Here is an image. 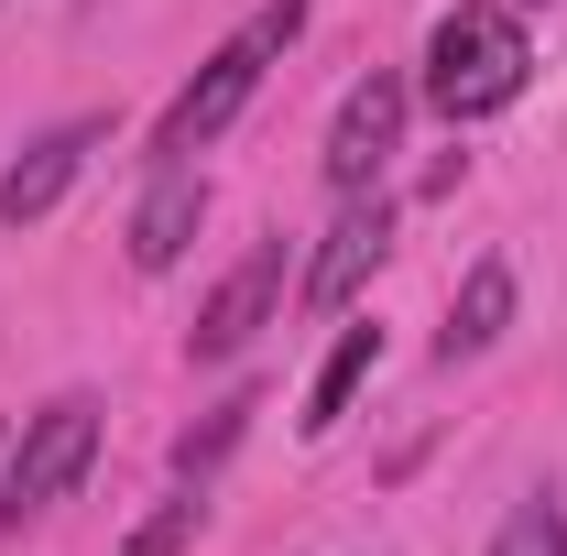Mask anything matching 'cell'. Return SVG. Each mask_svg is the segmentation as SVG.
I'll return each instance as SVG.
<instances>
[{"mask_svg":"<svg viewBox=\"0 0 567 556\" xmlns=\"http://www.w3.org/2000/svg\"><path fill=\"white\" fill-rule=\"evenodd\" d=\"M371 371H382V328H339V349H328V360H317V382H306V436H339V415H350L360 404V382H371Z\"/></svg>","mask_w":567,"mask_h":556,"instance_id":"30bf717a","label":"cell"},{"mask_svg":"<svg viewBox=\"0 0 567 556\" xmlns=\"http://www.w3.org/2000/svg\"><path fill=\"white\" fill-rule=\"evenodd\" d=\"M404 110H415V87H404V76H382V66L339 99V121H328V186H339V197L382 186V164L404 153Z\"/></svg>","mask_w":567,"mask_h":556,"instance_id":"5b68a950","label":"cell"},{"mask_svg":"<svg viewBox=\"0 0 567 556\" xmlns=\"http://www.w3.org/2000/svg\"><path fill=\"white\" fill-rule=\"evenodd\" d=\"M99 142H110V121H99V110H87V121H55V132H33L22 153H11V175H0V229L55 218V197L87 175V153H99Z\"/></svg>","mask_w":567,"mask_h":556,"instance_id":"52a82bcc","label":"cell"},{"mask_svg":"<svg viewBox=\"0 0 567 556\" xmlns=\"http://www.w3.org/2000/svg\"><path fill=\"white\" fill-rule=\"evenodd\" d=\"M251 415H262V393H251V382H240L229 404H208V415H197L186 436H175V481H208L218 459H229V447L251 436Z\"/></svg>","mask_w":567,"mask_h":556,"instance_id":"8fae6325","label":"cell"},{"mask_svg":"<svg viewBox=\"0 0 567 556\" xmlns=\"http://www.w3.org/2000/svg\"><path fill=\"white\" fill-rule=\"evenodd\" d=\"M274 317H284V240H251V251L208 284V306H197V328H186V360L218 371V360H240V349L262 339Z\"/></svg>","mask_w":567,"mask_h":556,"instance_id":"277c9868","label":"cell"},{"mask_svg":"<svg viewBox=\"0 0 567 556\" xmlns=\"http://www.w3.org/2000/svg\"><path fill=\"white\" fill-rule=\"evenodd\" d=\"M513 11H524V0H513Z\"/></svg>","mask_w":567,"mask_h":556,"instance_id":"9a60e30c","label":"cell"},{"mask_svg":"<svg viewBox=\"0 0 567 556\" xmlns=\"http://www.w3.org/2000/svg\"><path fill=\"white\" fill-rule=\"evenodd\" d=\"M382 251H393V197H382V186H360V197H339V218H328V240H317V262H306L295 295H306L317 317H339L360 284L382 274Z\"/></svg>","mask_w":567,"mask_h":556,"instance_id":"8992f818","label":"cell"},{"mask_svg":"<svg viewBox=\"0 0 567 556\" xmlns=\"http://www.w3.org/2000/svg\"><path fill=\"white\" fill-rule=\"evenodd\" d=\"M513 328V262H470V284L447 295V328H436V360H481V349Z\"/></svg>","mask_w":567,"mask_h":556,"instance_id":"9c48e42d","label":"cell"},{"mask_svg":"<svg viewBox=\"0 0 567 556\" xmlns=\"http://www.w3.org/2000/svg\"><path fill=\"white\" fill-rule=\"evenodd\" d=\"M295 33H306V0H262V11L218 44L208 66L164 99V121H153V164H197V153H208V142L229 132L251 99H262V76L284 66V44H295Z\"/></svg>","mask_w":567,"mask_h":556,"instance_id":"7a4b0ae2","label":"cell"},{"mask_svg":"<svg viewBox=\"0 0 567 556\" xmlns=\"http://www.w3.org/2000/svg\"><path fill=\"white\" fill-rule=\"evenodd\" d=\"M197 218H208V175L197 164H153V186L132 197V274H175L197 251Z\"/></svg>","mask_w":567,"mask_h":556,"instance_id":"ba28073f","label":"cell"},{"mask_svg":"<svg viewBox=\"0 0 567 556\" xmlns=\"http://www.w3.org/2000/svg\"><path fill=\"white\" fill-rule=\"evenodd\" d=\"M87 470H99V393H55V404H33L22 436L0 447V535L55 524Z\"/></svg>","mask_w":567,"mask_h":556,"instance_id":"3957f363","label":"cell"},{"mask_svg":"<svg viewBox=\"0 0 567 556\" xmlns=\"http://www.w3.org/2000/svg\"><path fill=\"white\" fill-rule=\"evenodd\" d=\"M492 556H567V481H535L513 513H502Z\"/></svg>","mask_w":567,"mask_h":556,"instance_id":"4fadbf2b","label":"cell"},{"mask_svg":"<svg viewBox=\"0 0 567 556\" xmlns=\"http://www.w3.org/2000/svg\"><path fill=\"white\" fill-rule=\"evenodd\" d=\"M197 535H208V481H175V491L132 524V535H121V556H186Z\"/></svg>","mask_w":567,"mask_h":556,"instance_id":"7c38bea8","label":"cell"},{"mask_svg":"<svg viewBox=\"0 0 567 556\" xmlns=\"http://www.w3.org/2000/svg\"><path fill=\"white\" fill-rule=\"evenodd\" d=\"M0 447H11V436H0Z\"/></svg>","mask_w":567,"mask_h":556,"instance_id":"5bb4252c","label":"cell"},{"mask_svg":"<svg viewBox=\"0 0 567 556\" xmlns=\"http://www.w3.org/2000/svg\"><path fill=\"white\" fill-rule=\"evenodd\" d=\"M524 87H535V33H524V11H513V0H458V11L425 33L415 99L447 121V132H470V121H502Z\"/></svg>","mask_w":567,"mask_h":556,"instance_id":"6da1fadb","label":"cell"}]
</instances>
